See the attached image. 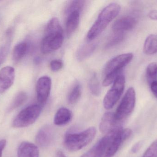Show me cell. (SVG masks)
<instances>
[{"instance_id": "obj_1", "label": "cell", "mask_w": 157, "mask_h": 157, "mask_svg": "<svg viewBox=\"0 0 157 157\" xmlns=\"http://www.w3.org/2000/svg\"><path fill=\"white\" fill-rule=\"evenodd\" d=\"M130 129L122 127L106 135L94 146L95 157H113L124 141L132 135Z\"/></svg>"}, {"instance_id": "obj_2", "label": "cell", "mask_w": 157, "mask_h": 157, "mask_svg": "<svg viewBox=\"0 0 157 157\" xmlns=\"http://www.w3.org/2000/svg\"><path fill=\"white\" fill-rule=\"evenodd\" d=\"M63 31L59 19L52 18L47 25L45 36L41 43V51L48 54L59 49L63 41Z\"/></svg>"}, {"instance_id": "obj_3", "label": "cell", "mask_w": 157, "mask_h": 157, "mask_svg": "<svg viewBox=\"0 0 157 157\" xmlns=\"http://www.w3.org/2000/svg\"><path fill=\"white\" fill-rule=\"evenodd\" d=\"M121 9V6L116 3H112L104 7L89 30L87 35L88 39L92 41L99 36L109 24L118 16Z\"/></svg>"}, {"instance_id": "obj_4", "label": "cell", "mask_w": 157, "mask_h": 157, "mask_svg": "<svg viewBox=\"0 0 157 157\" xmlns=\"http://www.w3.org/2000/svg\"><path fill=\"white\" fill-rule=\"evenodd\" d=\"M96 132L95 128L92 127L81 132L68 133L64 136L63 144L69 151H78L91 143Z\"/></svg>"}, {"instance_id": "obj_5", "label": "cell", "mask_w": 157, "mask_h": 157, "mask_svg": "<svg viewBox=\"0 0 157 157\" xmlns=\"http://www.w3.org/2000/svg\"><path fill=\"white\" fill-rule=\"evenodd\" d=\"M40 105H33L21 111L15 118L13 125L15 128H24L34 124L41 113Z\"/></svg>"}, {"instance_id": "obj_6", "label": "cell", "mask_w": 157, "mask_h": 157, "mask_svg": "<svg viewBox=\"0 0 157 157\" xmlns=\"http://www.w3.org/2000/svg\"><path fill=\"white\" fill-rule=\"evenodd\" d=\"M136 99L135 90L133 88H130L124 96L115 113H113L116 120L120 122L132 113L135 107Z\"/></svg>"}, {"instance_id": "obj_7", "label": "cell", "mask_w": 157, "mask_h": 157, "mask_svg": "<svg viewBox=\"0 0 157 157\" xmlns=\"http://www.w3.org/2000/svg\"><path fill=\"white\" fill-rule=\"evenodd\" d=\"M125 78L124 75L121 74L113 82L112 87L107 92L103 99L104 108L107 110L112 108L121 96L124 87Z\"/></svg>"}, {"instance_id": "obj_8", "label": "cell", "mask_w": 157, "mask_h": 157, "mask_svg": "<svg viewBox=\"0 0 157 157\" xmlns=\"http://www.w3.org/2000/svg\"><path fill=\"white\" fill-rule=\"evenodd\" d=\"M132 53L120 54L110 60L104 67V74L105 76L111 73L121 74L123 68L129 64L133 58Z\"/></svg>"}, {"instance_id": "obj_9", "label": "cell", "mask_w": 157, "mask_h": 157, "mask_svg": "<svg viewBox=\"0 0 157 157\" xmlns=\"http://www.w3.org/2000/svg\"><path fill=\"white\" fill-rule=\"evenodd\" d=\"M52 87V80L48 76L40 77L36 85L37 99L40 106L46 104L49 96Z\"/></svg>"}, {"instance_id": "obj_10", "label": "cell", "mask_w": 157, "mask_h": 157, "mask_svg": "<svg viewBox=\"0 0 157 157\" xmlns=\"http://www.w3.org/2000/svg\"><path fill=\"white\" fill-rule=\"evenodd\" d=\"M55 139V131L52 126L46 125L38 132L36 137L37 145L41 147L50 146Z\"/></svg>"}, {"instance_id": "obj_11", "label": "cell", "mask_w": 157, "mask_h": 157, "mask_svg": "<svg viewBox=\"0 0 157 157\" xmlns=\"http://www.w3.org/2000/svg\"><path fill=\"white\" fill-rule=\"evenodd\" d=\"M120 122L115 120L113 113L107 112L102 116L100 123V130L103 134H109L121 128Z\"/></svg>"}, {"instance_id": "obj_12", "label": "cell", "mask_w": 157, "mask_h": 157, "mask_svg": "<svg viewBox=\"0 0 157 157\" xmlns=\"http://www.w3.org/2000/svg\"><path fill=\"white\" fill-rule=\"evenodd\" d=\"M15 70L11 66H6L0 70V93L9 89L14 81Z\"/></svg>"}, {"instance_id": "obj_13", "label": "cell", "mask_w": 157, "mask_h": 157, "mask_svg": "<svg viewBox=\"0 0 157 157\" xmlns=\"http://www.w3.org/2000/svg\"><path fill=\"white\" fill-rule=\"evenodd\" d=\"M137 23L136 18L132 16L123 17L116 20L112 26L113 32H123L133 29Z\"/></svg>"}, {"instance_id": "obj_14", "label": "cell", "mask_w": 157, "mask_h": 157, "mask_svg": "<svg viewBox=\"0 0 157 157\" xmlns=\"http://www.w3.org/2000/svg\"><path fill=\"white\" fill-rule=\"evenodd\" d=\"M18 157H39L37 146L32 143L24 142L21 143L17 150Z\"/></svg>"}, {"instance_id": "obj_15", "label": "cell", "mask_w": 157, "mask_h": 157, "mask_svg": "<svg viewBox=\"0 0 157 157\" xmlns=\"http://www.w3.org/2000/svg\"><path fill=\"white\" fill-rule=\"evenodd\" d=\"M66 29L67 35L70 37L78 28L80 19V12L75 11L71 12L67 15Z\"/></svg>"}, {"instance_id": "obj_16", "label": "cell", "mask_w": 157, "mask_h": 157, "mask_svg": "<svg viewBox=\"0 0 157 157\" xmlns=\"http://www.w3.org/2000/svg\"><path fill=\"white\" fill-rule=\"evenodd\" d=\"M71 111L67 108H61L58 110L54 117V123L58 126L65 125L71 120Z\"/></svg>"}, {"instance_id": "obj_17", "label": "cell", "mask_w": 157, "mask_h": 157, "mask_svg": "<svg viewBox=\"0 0 157 157\" xmlns=\"http://www.w3.org/2000/svg\"><path fill=\"white\" fill-rule=\"evenodd\" d=\"M144 51L147 55H153L157 53V35L151 34L146 39Z\"/></svg>"}, {"instance_id": "obj_18", "label": "cell", "mask_w": 157, "mask_h": 157, "mask_svg": "<svg viewBox=\"0 0 157 157\" xmlns=\"http://www.w3.org/2000/svg\"><path fill=\"white\" fill-rule=\"evenodd\" d=\"M96 44L89 43L83 44L79 49L76 53V57L78 61H82L89 57L95 50Z\"/></svg>"}, {"instance_id": "obj_19", "label": "cell", "mask_w": 157, "mask_h": 157, "mask_svg": "<svg viewBox=\"0 0 157 157\" xmlns=\"http://www.w3.org/2000/svg\"><path fill=\"white\" fill-rule=\"evenodd\" d=\"M27 98V95L25 92L21 91L17 93L9 105L7 109L8 112H11L22 106L26 101Z\"/></svg>"}, {"instance_id": "obj_20", "label": "cell", "mask_w": 157, "mask_h": 157, "mask_svg": "<svg viewBox=\"0 0 157 157\" xmlns=\"http://www.w3.org/2000/svg\"><path fill=\"white\" fill-rule=\"evenodd\" d=\"M28 44L26 42H20L14 48L13 58L15 61H18L25 55L28 50Z\"/></svg>"}, {"instance_id": "obj_21", "label": "cell", "mask_w": 157, "mask_h": 157, "mask_svg": "<svg viewBox=\"0 0 157 157\" xmlns=\"http://www.w3.org/2000/svg\"><path fill=\"white\" fill-rule=\"evenodd\" d=\"M89 86L90 92L95 96H99L101 93V87L98 79L96 73H93L90 78Z\"/></svg>"}, {"instance_id": "obj_22", "label": "cell", "mask_w": 157, "mask_h": 157, "mask_svg": "<svg viewBox=\"0 0 157 157\" xmlns=\"http://www.w3.org/2000/svg\"><path fill=\"white\" fill-rule=\"evenodd\" d=\"M124 32H114L109 37L106 44V49H109L121 43L124 38Z\"/></svg>"}, {"instance_id": "obj_23", "label": "cell", "mask_w": 157, "mask_h": 157, "mask_svg": "<svg viewBox=\"0 0 157 157\" xmlns=\"http://www.w3.org/2000/svg\"><path fill=\"white\" fill-rule=\"evenodd\" d=\"M146 78L149 85L157 80V64L152 62L147 65L146 69Z\"/></svg>"}, {"instance_id": "obj_24", "label": "cell", "mask_w": 157, "mask_h": 157, "mask_svg": "<svg viewBox=\"0 0 157 157\" xmlns=\"http://www.w3.org/2000/svg\"><path fill=\"white\" fill-rule=\"evenodd\" d=\"M85 2L84 1H72L69 2L65 10L66 15L73 11H77L80 13L85 6Z\"/></svg>"}, {"instance_id": "obj_25", "label": "cell", "mask_w": 157, "mask_h": 157, "mask_svg": "<svg viewBox=\"0 0 157 157\" xmlns=\"http://www.w3.org/2000/svg\"><path fill=\"white\" fill-rule=\"evenodd\" d=\"M81 95V87L77 84L73 88L68 97V101L71 104H74L78 101Z\"/></svg>"}, {"instance_id": "obj_26", "label": "cell", "mask_w": 157, "mask_h": 157, "mask_svg": "<svg viewBox=\"0 0 157 157\" xmlns=\"http://www.w3.org/2000/svg\"><path fill=\"white\" fill-rule=\"evenodd\" d=\"M142 157H157V140L149 146Z\"/></svg>"}, {"instance_id": "obj_27", "label": "cell", "mask_w": 157, "mask_h": 157, "mask_svg": "<svg viewBox=\"0 0 157 157\" xmlns=\"http://www.w3.org/2000/svg\"><path fill=\"white\" fill-rule=\"evenodd\" d=\"M10 47V41H6L2 46L0 47V66L6 59L9 52Z\"/></svg>"}, {"instance_id": "obj_28", "label": "cell", "mask_w": 157, "mask_h": 157, "mask_svg": "<svg viewBox=\"0 0 157 157\" xmlns=\"http://www.w3.org/2000/svg\"><path fill=\"white\" fill-rule=\"evenodd\" d=\"M63 63L60 60H53L51 62L50 66L53 72H58L63 67Z\"/></svg>"}, {"instance_id": "obj_29", "label": "cell", "mask_w": 157, "mask_h": 157, "mask_svg": "<svg viewBox=\"0 0 157 157\" xmlns=\"http://www.w3.org/2000/svg\"><path fill=\"white\" fill-rule=\"evenodd\" d=\"M143 141H139V142H137L132 147V149H131V152L133 154H136V153H137L140 150L142 147L143 146Z\"/></svg>"}, {"instance_id": "obj_30", "label": "cell", "mask_w": 157, "mask_h": 157, "mask_svg": "<svg viewBox=\"0 0 157 157\" xmlns=\"http://www.w3.org/2000/svg\"><path fill=\"white\" fill-rule=\"evenodd\" d=\"M150 86L152 93L157 98V80L151 83Z\"/></svg>"}, {"instance_id": "obj_31", "label": "cell", "mask_w": 157, "mask_h": 157, "mask_svg": "<svg viewBox=\"0 0 157 157\" xmlns=\"http://www.w3.org/2000/svg\"><path fill=\"white\" fill-rule=\"evenodd\" d=\"M148 16L152 20H157V9L150 11L148 13Z\"/></svg>"}, {"instance_id": "obj_32", "label": "cell", "mask_w": 157, "mask_h": 157, "mask_svg": "<svg viewBox=\"0 0 157 157\" xmlns=\"http://www.w3.org/2000/svg\"><path fill=\"white\" fill-rule=\"evenodd\" d=\"M6 145V141L5 139L0 141V157H2L3 150L4 149Z\"/></svg>"}, {"instance_id": "obj_33", "label": "cell", "mask_w": 157, "mask_h": 157, "mask_svg": "<svg viewBox=\"0 0 157 157\" xmlns=\"http://www.w3.org/2000/svg\"><path fill=\"white\" fill-rule=\"evenodd\" d=\"M56 157H66L62 151L59 150L56 154Z\"/></svg>"}]
</instances>
